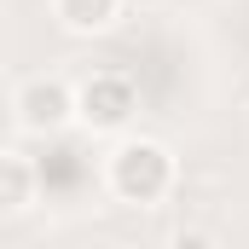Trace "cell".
<instances>
[{
	"mask_svg": "<svg viewBox=\"0 0 249 249\" xmlns=\"http://www.w3.org/2000/svg\"><path fill=\"white\" fill-rule=\"evenodd\" d=\"M133 110H139V87L127 81V75H87L81 87H75V116L93 127V133H116V127L133 122Z\"/></svg>",
	"mask_w": 249,
	"mask_h": 249,
	"instance_id": "cell-2",
	"label": "cell"
},
{
	"mask_svg": "<svg viewBox=\"0 0 249 249\" xmlns=\"http://www.w3.org/2000/svg\"><path fill=\"white\" fill-rule=\"evenodd\" d=\"M168 249H220V238H214V232H174Z\"/></svg>",
	"mask_w": 249,
	"mask_h": 249,
	"instance_id": "cell-6",
	"label": "cell"
},
{
	"mask_svg": "<svg viewBox=\"0 0 249 249\" xmlns=\"http://www.w3.org/2000/svg\"><path fill=\"white\" fill-rule=\"evenodd\" d=\"M29 197H35V168H29L23 157L0 151V209H6V214H12V209H29Z\"/></svg>",
	"mask_w": 249,
	"mask_h": 249,
	"instance_id": "cell-4",
	"label": "cell"
},
{
	"mask_svg": "<svg viewBox=\"0 0 249 249\" xmlns=\"http://www.w3.org/2000/svg\"><path fill=\"white\" fill-rule=\"evenodd\" d=\"M116 6H122V0H58V18L70 29L93 35V29H110V23H116Z\"/></svg>",
	"mask_w": 249,
	"mask_h": 249,
	"instance_id": "cell-5",
	"label": "cell"
},
{
	"mask_svg": "<svg viewBox=\"0 0 249 249\" xmlns=\"http://www.w3.org/2000/svg\"><path fill=\"white\" fill-rule=\"evenodd\" d=\"M174 186V157H168V145H157V139H127L122 151L110 157V191L122 197V203H157V197H168Z\"/></svg>",
	"mask_w": 249,
	"mask_h": 249,
	"instance_id": "cell-1",
	"label": "cell"
},
{
	"mask_svg": "<svg viewBox=\"0 0 249 249\" xmlns=\"http://www.w3.org/2000/svg\"><path fill=\"white\" fill-rule=\"evenodd\" d=\"M75 116V93L64 87V81H29L23 93H18V122L29 127V133H58L64 122Z\"/></svg>",
	"mask_w": 249,
	"mask_h": 249,
	"instance_id": "cell-3",
	"label": "cell"
}]
</instances>
